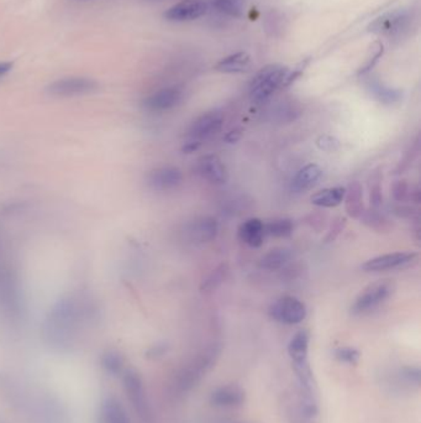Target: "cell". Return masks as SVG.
<instances>
[{"label": "cell", "instance_id": "1", "mask_svg": "<svg viewBox=\"0 0 421 423\" xmlns=\"http://www.w3.org/2000/svg\"><path fill=\"white\" fill-rule=\"evenodd\" d=\"M0 398L27 423H72L67 404L50 390L0 371Z\"/></svg>", "mask_w": 421, "mask_h": 423}, {"label": "cell", "instance_id": "2", "mask_svg": "<svg viewBox=\"0 0 421 423\" xmlns=\"http://www.w3.org/2000/svg\"><path fill=\"white\" fill-rule=\"evenodd\" d=\"M95 321L92 306L77 297L63 299L52 307L41 325L45 344L57 353L73 352L83 332Z\"/></svg>", "mask_w": 421, "mask_h": 423}, {"label": "cell", "instance_id": "3", "mask_svg": "<svg viewBox=\"0 0 421 423\" xmlns=\"http://www.w3.org/2000/svg\"><path fill=\"white\" fill-rule=\"evenodd\" d=\"M221 352L220 344L214 343L205 349L200 354L186 367L180 369L176 378V390L180 393L192 391L195 386L203 380L205 374L215 365L217 358Z\"/></svg>", "mask_w": 421, "mask_h": 423}, {"label": "cell", "instance_id": "4", "mask_svg": "<svg viewBox=\"0 0 421 423\" xmlns=\"http://www.w3.org/2000/svg\"><path fill=\"white\" fill-rule=\"evenodd\" d=\"M120 379L125 396L136 413L137 418L143 423H152L154 410L141 374L135 369H126Z\"/></svg>", "mask_w": 421, "mask_h": 423}, {"label": "cell", "instance_id": "5", "mask_svg": "<svg viewBox=\"0 0 421 423\" xmlns=\"http://www.w3.org/2000/svg\"><path fill=\"white\" fill-rule=\"evenodd\" d=\"M291 69L283 65H268L254 75L250 83V98L254 104H262L279 88L285 87Z\"/></svg>", "mask_w": 421, "mask_h": 423}, {"label": "cell", "instance_id": "6", "mask_svg": "<svg viewBox=\"0 0 421 423\" xmlns=\"http://www.w3.org/2000/svg\"><path fill=\"white\" fill-rule=\"evenodd\" d=\"M396 290L394 284L389 280L378 281L372 284L359 293V297L354 299L350 311L353 316H363L367 313L377 310L379 306L383 305L389 299Z\"/></svg>", "mask_w": 421, "mask_h": 423}, {"label": "cell", "instance_id": "7", "mask_svg": "<svg viewBox=\"0 0 421 423\" xmlns=\"http://www.w3.org/2000/svg\"><path fill=\"white\" fill-rule=\"evenodd\" d=\"M269 316L279 323L294 325L303 322L308 311L303 301L294 296H283L276 299L269 307Z\"/></svg>", "mask_w": 421, "mask_h": 423}, {"label": "cell", "instance_id": "8", "mask_svg": "<svg viewBox=\"0 0 421 423\" xmlns=\"http://www.w3.org/2000/svg\"><path fill=\"white\" fill-rule=\"evenodd\" d=\"M98 83L87 77H67L52 82L47 92L53 97H78L97 91Z\"/></svg>", "mask_w": 421, "mask_h": 423}, {"label": "cell", "instance_id": "9", "mask_svg": "<svg viewBox=\"0 0 421 423\" xmlns=\"http://www.w3.org/2000/svg\"><path fill=\"white\" fill-rule=\"evenodd\" d=\"M410 16L405 10H396L384 14L370 25V32L394 38L402 35L408 29Z\"/></svg>", "mask_w": 421, "mask_h": 423}, {"label": "cell", "instance_id": "10", "mask_svg": "<svg viewBox=\"0 0 421 423\" xmlns=\"http://www.w3.org/2000/svg\"><path fill=\"white\" fill-rule=\"evenodd\" d=\"M224 125L223 114L217 111L204 113L193 122L187 131V137L191 140L202 141L217 135Z\"/></svg>", "mask_w": 421, "mask_h": 423}, {"label": "cell", "instance_id": "11", "mask_svg": "<svg viewBox=\"0 0 421 423\" xmlns=\"http://www.w3.org/2000/svg\"><path fill=\"white\" fill-rule=\"evenodd\" d=\"M418 258L416 253L410 251H400V253H392L385 255L377 256L370 259L361 266V268L365 273H381V271H388L394 268H404L407 265H410L415 262Z\"/></svg>", "mask_w": 421, "mask_h": 423}, {"label": "cell", "instance_id": "12", "mask_svg": "<svg viewBox=\"0 0 421 423\" xmlns=\"http://www.w3.org/2000/svg\"><path fill=\"white\" fill-rule=\"evenodd\" d=\"M208 13V4L203 0H183L163 14L165 19L173 23H184L199 19Z\"/></svg>", "mask_w": 421, "mask_h": 423}, {"label": "cell", "instance_id": "13", "mask_svg": "<svg viewBox=\"0 0 421 423\" xmlns=\"http://www.w3.org/2000/svg\"><path fill=\"white\" fill-rule=\"evenodd\" d=\"M183 182V174L180 168L174 166H163L155 168L147 174V185L149 188L158 192H167L176 190Z\"/></svg>", "mask_w": 421, "mask_h": 423}, {"label": "cell", "instance_id": "14", "mask_svg": "<svg viewBox=\"0 0 421 423\" xmlns=\"http://www.w3.org/2000/svg\"><path fill=\"white\" fill-rule=\"evenodd\" d=\"M98 423H132L130 415L124 404L117 396L101 398L97 411Z\"/></svg>", "mask_w": 421, "mask_h": 423}, {"label": "cell", "instance_id": "15", "mask_svg": "<svg viewBox=\"0 0 421 423\" xmlns=\"http://www.w3.org/2000/svg\"><path fill=\"white\" fill-rule=\"evenodd\" d=\"M219 225L213 217H200L187 225L184 234L189 242L204 244L213 242L217 237Z\"/></svg>", "mask_w": 421, "mask_h": 423}, {"label": "cell", "instance_id": "16", "mask_svg": "<svg viewBox=\"0 0 421 423\" xmlns=\"http://www.w3.org/2000/svg\"><path fill=\"white\" fill-rule=\"evenodd\" d=\"M198 174L214 185H224L229 180V171L221 159L217 155H205L197 162Z\"/></svg>", "mask_w": 421, "mask_h": 423}, {"label": "cell", "instance_id": "17", "mask_svg": "<svg viewBox=\"0 0 421 423\" xmlns=\"http://www.w3.org/2000/svg\"><path fill=\"white\" fill-rule=\"evenodd\" d=\"M183 100V89L180 87L163 88L149 95L143 102L145 106L152 112H166L178 106Z\"/></svg>", "mask_w": 421, "mask_h": 423}, {"label": "cell", "instance_id": "18", "mask_svg": "<svg viewBox=\"0 0 421 423\" xmlns=\"http://www.w3.org/2000/svg\"><path fill=\"white\" fill-rule=\"evenodd\" d=\"M245 398L239 386H221L211 392L210 404L217 409H236L243 404Z\"/></svg>", "mask_w": 421, "mask_h": 423}, {"label": "cell", "instance_id": "19", "mask_svg": "<svg viewBox=\"0 0 421 423\" xmlns=\"http://www.w3.org/2000/svg\"><path fill=\"white\" fill-rule=\"evenodd\" d=\"M324 174L322 168L316 163H309L300 168L294 177L291 179V190L294 193L306 192L313 187L317 185V182Z\"/></svg>", "mask_w": 421, "mask_h": 423}, {"label": "cell", "instance_id": "20", "mask_svg": "<svg viewBox=\"0 0 421 423\" xmlns=\"http://www.w3.org/2000/svg\"><path fill=\"white\" fill-rule=\"evenodd\" d=\"M266 238L265 223L258 218H250L239 228V239L251 248H261Z\"/></svg>", "mask_w": 421, "mask_h": 423}, {"label": "cell", "instance_id": "21", "mask_svg": "<svg viewBox=\"0 0 421 423\" xmlns=\"http://www.w3.org/2000/svg\"><path fill=\"white\" fill-rule=\"evenodd\" d=\"M344 202L347 216L353 219H359L365 208L363 202V187L359 181H353L348 185Z\"/></svg>", "mask_w": 421, "mask_h": 423}, {"label": "cell", "instance_id": "22", "mask_svg": "<svg viewBox=\"0 0 421 423\" xmlns=\"http://www.w3.org/2000/svg\"><path fill=\"white\" fill-rule=\"evenodd\" d=\"M99 365L103 373L112 378H120L128 369L124 355L115 349H106L100 354Z\"/></svg>", "mask_w": 421, "mask_h": 423}, {"label": "cell", "instance_id": "23", "mask_svg": "<svg viewBox=\"0 0 421 423\" xmlns=\"http://www.w3.org/2000/svg\"><path fill=\"white\" fill-rule=\"evenodd\" d=\"M365 87L374 100H378L382 104H385V106L396 104L399 100H402V91L396 89V88L388 87V86L383 84L382 82L374 80V78L367 82Z\"/></svg>", "mask_w": 421, "mask_h": 423}, {"label": "cell", "instance_id": "24", "mask_svg": "<svg viewBox=\"0 0 421 423\" xmlns=\"http://www.w3.org/2000/svg\"><path fill=\"white\" fill-rule=\"evenodd\" d=\"M293 258V253L288 248H274L269 250L265 255L261 258L260 268L266 271H277L285 268Z\"/></svg>", "mask_w": 421, "mask_h": 423}, {"label": "cell", "instance_id": "25", "mask_svg": "<svg viewBox=\"0 0 421 423\" xmlns=\"http://www.w3.org/2000/svg\"><path fill=\"white\" fill-rule=\"evenodd\" d=\"M346 187L336 186L325 188L320 192H316L311 196V203L322 208H335L340 205L345 198Z\"/></svg>", "mask_w": 421, "mask_h": 423}, {"label": "cell", "instance_id": "26", "mask_svg": "<svg viewBox=\"0 0 421 423\" xmlns=\"http://www.w3.org/2000/svg\"><path fill=\"white\" fill-rule=\"evenodd\" d=\"M251 67V57L246 52H237L217 62L215 69L223 73H242Z\"/></svg>", "mask_w": 421, "mask_h": 423}, {"label": "cell", "instance_id": "27", "mask_svg": "<svg viewBox=\"0 0 421 423\" xmlns=\"http://www.w3.org/2000/svg\"><path fill=\"white\" fill-rule=\"evenodd\" d=\"M359 219L365 227H368L370 229H373L378 233H385V231H389L393 228L392 222L387 218L385 214L379 211V208L365 209Z\"/></svg>", "mask_w": 421, "mask_h": 423}, {"label": "cell", "instance_id": "28", "mask_svg": "<svg viewBox=\"0 0 421 423\" xmlns=\"http://www.w3.org/2000/svg\"><path fill=\"white\" fill-rule=\"evenodd\" d=\"M309 342V333L306 330H299L293 336L288 344V354L291 361L308 359Z\"/></svg>", "mask_w": 421, "mask_h": 423}, {"label": "cell", "instance_id": "29", "mask_svg": "<svg viewBox=\"0 0 421 423\" xmlns=\"http://www.w3.org/2000/svg\"><path fill=\"white\" fill-rule=\"evenodd\" d=\"M420 367H402L396 371V382L398 386L409 387V389H418L420 386Z\"/></svg>", "mask_w": 421, "mask_h": 423}, {"label": "cell", "instance_id": "30", "mask_svg": "<svg viewBox=\"0 0 421 423\" xmlns=\"http://www.w3.org/2000/svg\"><path fill=\"white\" fill-rule=\"evenodd\" d=\"M266 236L273 238H289L294 231V225L291 219L278 218L265 223Z\"/></svg>", "mask_w": 421, "mask_h": 423}, {"label": "cell", "instance_id": "31", "mask_svg": "<svg viewBox=\"0 0 421 423\" xmlns=\"http://www.w3.org/2000/svg\"><path fill=\"white\" fill-rule=\"evenodd\" d=\"M229 275V264L223 262L217 266L215 270L211 271L210 275L203 281L200 290L202 291H213L223 284L224 281L226 280Z\"/></svg>", "mask_w": 421, "mask_h": 423}, {"label": "cell", "instance_id": "32", "mask_svg": "<svg viewBox=\"0 0 421 423\" xmlns=\"http://www.w3.org/2000/svg\"><path fill=\"white\" fill-rule=\"evenodd\" d=\"M213 7L234 18H241L243 14V0H213Z\"/></svg>", "mask_w": 421, "mask_h": 423}, {"label": "cell", "instance_id": "33", "mask_svg": "<svg viewBox=\"0 0 421 423\" xmlns=\"http://www.w3.org/2000/svg\"><path fill=\"white\" fill-rule=\"evenodd\" d=\"M382 174L378 171H374L370 180V202L372 208H379L383 205V193H382Z\"/></svg>", "mask_w": 421, "mask_h": 423}, {"label": "cell", "instance_id": "34", "mask_svg": "<svg viewBox=\"0 0 421 423\" xmlns=\"http://www.w3.org/2000/svg\"><path fill=\"white\" fill-rule=\"evenodd\" d=\"M419 152H420V137H416L414 143L411 144V146L405 152V155L402 156V161L399 162L396 168V174H402L405 170H408L413 165V162L416 160Z\"/></svg>", "mask_w": 421, "mask_h": 423}, {"label": "cell", "instance_id": "35", "mask_svg": "<svg viewBox=\"0 0 421 423\" xmlns=\"http://www.w3.org/2000/svg\"><path fill=\"white\" fill-rule=\"evenodd\" d=\"M334 354L337 361L347 365H356L361 358L359 350L352 347H340L335 350Z\"/></svg>", "mask_w": 421, "mask_h": 423}, {"label": "cell", "instance_id": "36", "mask_svg": "<svg viewBox=\"0 0 421 423\" xmlns=\"http://www.w3.org/2000/svg\"><path fill=\"white\" fill-rule=\"evenodd\" d=\"M410 191H411V186H410L405 180L396 181V182L393 183V186H392L393 198H394V201H396L398 203H405V202H409V199H410Z\"/></svg>", "mask_w": 421, "mask_h": 423}, {"label": "cell", "instance_id": "37", "mask_svg": "<svg viewBox=\"0 0 421 423\" xmlns=\"http://www.w3.org/2000/svg\"><path fill=\"white\" fill-rule=\"evenodd\" d=\"M347 220L345 217H339V218L335 219L331 225V228L328 231V236L325 238V243H331L334 242L336 238L339 237L341 234V231L345 229L346 227Z\"/></svg>", "mask_w": 421, "mask_h": 423}, {"label": "cell", "instance_id": "38", "mask_svg": "<svg viewBox=\"0 0 421 423\" xmlns=\"http://www.w3.org/2000/svg\"><path fill=\"white\" fill-rule=\"evenodd\" d=\"M316 145L320 150L324 151H328V152H333L340 148V141L334 137H330V135H322L316 140Z\"/></svg>", "mask_w": 421, "mask_h": 423}, {"label": "cell", "instance_id": "39", "mask_svg": "<svg viewBox=\"0 0 421 423\" xmlns=\"http://www.w3.org/2000/svg\"><path fill=\"white\" fill-rule=\"evenodd\" d=\"M168 345L167 344H165V343H160V344H156L154 345L152 348L149 349V352H147V358L149 359H160L162 356H165V355L168 353Z\"/></svg>", "mask_w": 421, "mask_h": 423}, {"label": "cell", "instance_id": "40", "mask_svg": "<svg viewBox=\"0 0 421 423\" xmlns=\"http://www.w3.org/2000/svg\"><path fill=\"white\" fill-rule=\"evenodd\" d=\"M382 55H383V46L381 44H378V49L376 50L374 56L372 57L371 60L368 61V63H367L365 66H363L362 69H359V75L361 76L368 73V72L374 67V65L378 62V60L382 57Z\"/></svg>", "mask_w": 421, "mask_h": 423}, {"label": "cell", "instance_id": "41", "mask_svg": "<svg viewBox=\"0 0 421 423\" xmlns=\"http://www.w3.org/2000/svg\"><path fill=\"white\" fill-rule=\"evenodd\" d=\"M241 129H234V130L229 131V133L225 135L224 140L228 144H235L241 139Z\"/></svg>", "mask_w": 421, "mask_h": 423}, {"label": "cell", "instance_id": "42", "mask_svg": "<svg viewBox=\"0 0 421 423\" xmlns=\"http://www.w3.org/2000/svg\"><path fill=\"white\" fill-rule=\"evenodd\" d=\"M200 148V141H197V140H188L183 146H182V151L184 152V154H192L194 151H197V150Z\"/></svg>", "mask_w": 421, "mask_h": 423}, {"label": "cell", "instance_id": "43", "mask_svg": "<svg viewBox=\"0 0 421 423\" xmlns=\"http://www.w3.org/2000/svg\"><path fill=\"white\" fill-rule=\"evenodd\" d=\"M13 62H0V78L8 75L13 69Z\"/></svg>", "mask_w": 421, "mask_h": 423}, {"label": "cell", "instance_id": "44", "mask_svg": "<svg viewBox=\"0 0 421 423\" xmlns=\"http://www.w3.org/2000/svg\"><path fill=\"white\" fill-rule=\"evenodd\" d=\"M0 423H10L5 417L0 416Z\"/></svg>", "mask_w": 421, "mask_h": 423}, {"label": "cell", "instance_id": "45", "mask_svg": "<svg viewBox=\"0 0 421 423\" xmlns=\"http://www.w3.org/2000/svg\"><path fill=\"white\" fill-rule=\"evenodd\" d=\"M305 421H306V420H304V421H302V420H299V421H296V422L294 423H305Z\"/></svg>", "mask_w": 421, "mask_h": 423}, {"label": "cell", "instance_id": "46", "mask_svg": "<svg viewBox=\"0 0 421 423\" xmlns=\"http://www.w3.org/2000/svg\"><path fill=\"white\" fill-rule=\"evenodd\" d=\"M237 423H248V422H237Z\"/></svg>", "mask_w": 421, "mask_h": 423}]
</instances>
